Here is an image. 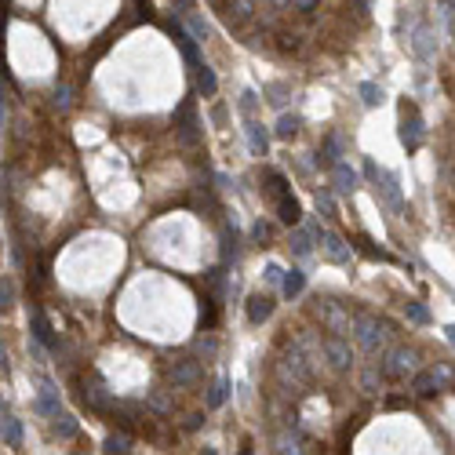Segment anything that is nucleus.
Instances as JSON below:
<instances>
[{"instance_id":"f257e3e1","label":"nucleus","mask_w":455,"mask_h":455,"mask_svg":"<svg viewBox=\"0 0 455 455\" xmlns=\"http://www.w3.org/2000/svg\"><path fill=\"white\" fill-rule=\"evenodd\" d=\"M364 175L375 182V193H379L393 211H405V197H401V190H397V178H393L390 171H382L375 161H364Z\"/></svg>"},{"instance_id":"f03ea898","label":"nucleus","mask_w":455,"mask_h":455,"mask_svg":"<svg viewBox=\"0 0 455 455\" xmlns=\"http://www.w3.org/2000/svg\"><path fill=\"white\" fill-rule=\"evenodd\" d=\"M353 336H357L360 350L379 353V350L386 346V339H390V328H386L382 321H375V317H357V324H353Z\"/></svg>"},{"instance_id":"7ed1b4c3","label":"nucleus","mask_w":455,"mask_h":455,"mask_svg":"<svg viewBox=\"0 0 455 455\" xmlns=\"http://www.w3.org/2000/svg\"><path fill=\"white\" fill-rule=\"evenodd\" d=\"M269 182H273V193H277V215H281V223L299 226V219H302V208H299V200L288 193V182H284L277 171H269Z\"/></svg>"},{"instance_id":"20e7f679","label":"nucleus","mask_w":455,"mask_h":455,"mask_svg":"<svg viewBox=\"0 0 455 455\" xmlns=\"http://www.w3.org/2000/svg\"><path fill=\"white\" fill-rule=\"evenodd\" d=\"M317 240H321V252H324V259L328 262H336V266H346L350 262V245H346V240L339 237V233H331V230H321L317 233Z\"/></svg>"},{"instance_id":"39448f33","label":"nucleus","mask_w":455,"mask_h":455,"mask_svg":"<svg viewBox=\"0 0 455 455\" xmlns=\"http://www.w3.org/2000/svg\"><path fill=\"white\" fill-rule=\"evenodd\" d=\"M321 350H324L328 364H331L336 372H350V364H353V350H350V343H343L339 336H328V339L321 343Z\"/></svg>"},{"instance_id":"423d86ee","label":"nucleus","mask_w":455,"mask_h":455,"mask_svg":"<svg viewBox=\"0 0 455 455\" xmlns=\"http://www.w3.org/2000/svg\"><path fill=\"white\" fill-rule=\"evenodd\" d=\"M401 142L408 149H419V142H422V120H419V109L412 102L401 106Z\"/></svg>"},{"instance_id":"0eeeda50","label":"nucleus","mask_w":455,"mask_h":455,"mask_svg":"<svg viewBox=\"0 0 455 455\" xmlns=\"http://www.w3.org/2000/svg\"><path fill=\"white\" fill-rule=\"evenodd\" d=\"M379 368H382L386 379H405V375L415 368V353H412V350H390Z\"/></svg>"},{"instance_id":"6e6552de","label":"nucleus","mask_w":455,"mask_h":455,"mask_svg":"<svg viewBox=\"0 0 455 455\" xmlns=\"http://www.w3.org/2000/svg\"><path fill=\"white\" fill-rule=\"evenodd\" d=\"M444 382H451V372H448V368H427V372H419V375L412 379V390H415V393H434V390H441Z\"/></svg>"},{"instance_id":"1a4fd4ad","label":"nucleus","mask_w":455,"mask_h":455,"mask_svg":"<svg viewBox=\"0 0 455 455\" xmlns=\"http://www.w3.org/2000/svg\"><path fill=\"white\" fill-rule=\"evenodd\" d=\"M331 182H336V193H353L357 190V171L346 161H336L331 164Z\"/></svg>"},{"instance_id":"9d476101","label":"nucleus","mask_w":455,"mask_h":455,"mask_svg":"<svg viewBox=\"0 0 455 455\" xmlns=\"http://www.w3.org/2000/svg\"><path fill=\"white\" fill-rule=\"evenodd\" d=\"M317 314L328 321V328L336 331V336H343V331H350V317L336 306V302H317Z\"/></svg>"},{"instance_id":"9b49d317","label":"nucleus","mask_w":455,"mask_h":455,"mask_svg":"<svg viewBox=\"0 0 455 455\" xmlns=\"http://www.w3.org/2000/svg\"><path fill=\"white\" fill-rule=\"evenodd\" d=\"M200 379V364L197 360H175L171 364V382L175 386H193Z\"/></svg>"},{"instance_id":"f8f14e48","label":"nucleus","mask_w":455,"mask_h":455,"mask_svg":"<svg viewBox=\"0 0 455 455\" xmlns=\"http://www.w3.org/2000/svg\"><path fill=\"white\" fill-rule=\"evenodd\" d=\"M171 37H175V44H178V51H182V58H186L190 66H197L200 63V51H197V41L186 33L182 26H171Z\"/></svg>"},{"instance_id":"ddd939ff","label":"nucleus","mask_w":455,"mask_h":455,"mask_svg":"<svg viewBox=\"0 0 455 455\" xmlns=\"http://www.w3.org/2000/svg\"><path fill=\"white\" fill-rule=\"evenodd\" d=\"M178 139L186 146H197V117H193V106L186 102L178 109Z\"/></svg>"},{"instance_id":"4468645a","label":"nucleus","mask_w":455,"mask_h":455,"mask_svg":"<svg viewBox=\"0 0 455 455\" xmlns=\"http://www.w3.org/2000/svg\"><path fill=\"white\" fill-rule=\"evenodd\" d=\"M245 132H248V146H252V154H255V157H266V149H269V135L262 132V124H259L255 117H248Z\"/></svg>"},{"instance_id":"2eb2a0df","label":"nucleus","mask_w":455,"mask_h":455,"mask_svg":"<svg viewBox=\"0 0 455 455\" xmlns=\"http://www.w3.org/2000/svg\"><path fill=\"white\" fill-rule=\"evenodd\" d=\"M269 314H273V299H269V295H252V299H248V321H252V324L269 321Z\"/></svg>"},{"instance_id":"dca6fc26","label":"nucleus","mask_w":455,"mask_h":455,"mask_svg":"<svg viewBox=\"0 0 455 455\" xmlns=\"http://www.w3.org/2000/svg\"><path fill=\"white\" fill-rule=\"evenodd\" d=\"M339 154H343V135L339 132H331L328 139H324V149L317 154V164H324V168H331L339 161Z\"/></svg>"},{"instance_id":"f3484780","label":"nucleus","mask_w":455,"mask_h":455,"mask_svg":"<svg viewBox=\"0 0 455 455\" xmlns=\"http://www.w3.org/2000/svg\"><path fill=\"white\" fill-rule=\"evenodd\" d=\"M193 73H197V91L204 99H211L219 91V80H215V73H211V66H204V63H197L193 66Z\"/></svg>"},{"instance_id":"a211bd4d","label":"nucleus","mask_w":455,"mask_h":455,"mask_svg":"<svg viewBox=\"0 0 455 455\" xmlns=\"http://www.w3.org/2000/svg\"><path fill=\"white\" fill-rule=\"evenodd\" d=\"M29 324H33V339H37L41 346H55V331H51V324H48V317H44L41 310H33Z\"/></svg>"},{"instance_id":"6ab92c4d","label":"nucleus","mask_w":455,"mask_h":455,"mask_svg":"<svg viewBox=\"0 0 455 455\" xmlns=\"http://www.w3.org/2000/svg\"><path fill=\"white\" fill-rule=\"evenodd\" d=\"M37 412H41V415H55V412H58V390H55L48 379H41V401H37Z\"/></svg>"},{"instance_id":"aec40b11","label":"nucleus","mask_w":455,"mask_h":455,"mask_svg":"<svg viewBox=\"0 0 455 455\" xmlns=\"http://www.w3.org/2000/svg\"><path fill=\"white\" fill-rule=\"evenodd\" d=\"M55 437H63V441H70V437H77V430H80V422L70 415V412H55Z\"/></svg>"},{"instance_id":"412c9836","label":"nucleus","mask_w":455,"mask_h":455,"mask_svg":"<svg viewBox=\"0 0 455 455\" xmlns=\"http://www.w3.org/2000/svg\"><path fill=\"white\" fill-rule=\"evenodd\" d=\"M302 288H306V277H302L299 269H288V273H281V295H284V299H295Z\"/></svg>"},{"instance_id":"4be33fe9","label":"nucleus","mask_w":455,"mask_h":455,"mask_svg":"<svg viewBox=\"0 0 455 455\" xmlns=\"http://www.w3.org/2000/svg\"><path fill=\"white\" fill-rule=\"evenodd\" d=\"M182 22H186V29H190V37L200 44V41H208V22L200 18V15H193V8H186L182 11Z\"/></svg>"},{"instance_id":"5701e85b","label":"nucleus","mask_w":455,"mask_h":455,"mask_svg":"<svg viewBox=\"0 0 455 455\" xmlns=\"http://www.w3.org/2000/svg\"><path fill=\"white\" fill-rule=\"evenodd\" d=\"M299 259H306L310 252H314V245H310V230H302V226H295L291 230V245H288Z\"/></svg>"},{"instance_id":"b1692460","label":"nucleus","mask_w":455,"mask_h":455,"mask_svg":"<svg viewBox=\"0 0 455 455\" xmlns=\"http://www.w3.org/2000/svg\"><path fill=\"white\" fill-rule=\"evenodd\" d=\"M0 441L4 444H22V422L18 419H0Z\"/></svg>"},{"instance_id":"393cba45","label":"nucleus","mask_w":455,"mask_h":455,"mask_svg":"<svg viewBox=\"0 0 455 455\" xmlns=\"http://www.w3.org/2000/svg\"><path fill=\"white\" fill-rule=\"evenodd\" d=\"M382 99H386V91H382L379 84H372V80L360 84V102H364V106H382Z\"/></svg>"},{"instance_id":"a878e982","label":"nucleus","mask_w":455,"mask_h":455,"mask_svg":"<svg viewBox=\"0 0 455 455\" xmlns=\"http://www.w3.org/2000/svg\"><path fill=\"white\" fill-rule=\"evenodd\" d=\"M226 397H230V382L226 379H215V386H211V393H208V408H223Z\"/></svg>"},{"instance_id":"bb28decb","label":"nucleus","mask_w":455,"mask_h":455,"mask_svg":"<svg viewBox=\"0 0 455 455\" xmlns=\"http://www.w3.org/2000/svg\"><path fill=\"white\" fill-rule=\"evenodd\" d=\"M102 451H109V455H128V451H132V441H128L124 434H113V437L102 441Z\"/></svg>"},{"instance_id":"cd10ccee","label":"nucleus","mask_w":455,"mask_h":455,"mask_svg":"<svg viewBox=\"0 0 455 455\" xmlns=\"http://www.w3.org/2000/svg\"><path fill=\"white\" fill-rule=\"evenodd\" d=\"M412 44H415V55H419V58H430V55H434V48H430V29H427V26L415 29V41H412Z\"/></svg>"},{"instance_id":"c85d7f7f","label":"nucleus","mask_w":455,"mask_h":455,"mask_svg":"<svg viewBox=\"0 0 455 455\" xmlns=\"http://www.w3.org/2000/svg\"><path fill=\"white\" fill-rule=\"evenodd\" d=\"M299 124H302V117H295V113H284V117L277 120V139H291V135L299 132Z\"/></svg>"},{"instance_id":"c756f323","label":"nucleus","mask_w":455,"mask_h":455,"mask_svg":"<svg viewBox=\"0 0 455 455\" xmlns=\"http://www.w3.org/2000/svg\"><path fill=\"white\" fill-rule=\"evenodd\" d=\"M11 302H15V281L0 277V310H11Z\"/></svg>"},{"instance_id":"7c9ffc66","label":"nucleus","mask_w":455,"mask_h":455,"mask_svg":"<svg viewBox=\"0 0 455 455\" xmlns=\"http://www.w3.org/2000/svg\"><path fill=\"white\" fill-rule=\"evenodd\" d=\"M408 321H415V324H427V321H430V310L422 306V302H408Z\"/></svg>"},{"instance_id":"2f4dec72","label":"nucleus","mask_w":455,"mask_h":455,"mask_svg":"<svg viewBox=\"0 0 455 455\" xmlns=\"http://www.w3.org/2000/svg\"><path fill=\"white\" fill-rule=\"evenodd\" d=\"M255 106H259V95H255V91H245V95H240V113L255 117Z\"/></svg>"},{"instance_id":"473e14b6","label":"nucleus","mask_w":455,"mask_h":455,"mask_svg":"<svg viewBox=\"0 0 455 455\" xmlns=\"http://www.w3.org/2000/svg\"><path fill=\"white\" fill-rule=\"evenodd\" d=\"M317 208L324 211V215H336V200H331V193H317Z\"/></svg>"},{"instance_id":"72a5a7b5","label":"nucleus","mask_w":455,"mask_h":455,"mask_svg":"<svg viewBox=\"0 0 455 455\" xmlns=\"http://www.w3.org/2000/svg\"><path fill=\"white\" fill-rule=\"evenodd\" d=\"M55 102H58V109H70V102H73L70 99V87H58L55 91Z\"/></svg>"},{"instance_id":"f704fd0d","label":"nucleus","mask_w":455,"mask_h":455,"mask_svg":"<svg viewBox=\"0 0 455 455\" xmlns=\"http://www.w3.org/2000/svg\"><path fill=\"white\" fill-rule=\"evenodd\" d=\"M149 405H154L157 412H168V408H171V401L164 397V393H154V397H149Z\"/></svg>"},{"instance_id":"c9c22d12","label":"nucleus","mask_w":455,"mask_h":455,"mask_svg":"<svg viewBox=\"0 0 455 455\" xmlns=\"http://www.w3.org/2000/svg\"><path fill=\"white\" fill-rule=\"evenodd\" d=\"M291 4H295L299 11H314V8L321 4V0H291Z\"/></svg>"},{"instance_id":"e433bc0d","label":"nucleus","mask_w":455,"mask_h":455,"mask_svg":"<svg viewBox=\"0 0 455 455\" xmlns=\"http://www.w3.org/2000/svg\"><path fill=\"white\" fill-rule=\"evenodd\" d=\"M252 233H255V240H266V237H269V226H266V223H255Z\"/></svg>"},{"instance_id":"4c0bfd02","label":"nucleus","mask_w":455,"mask_h":455,"mask_svg":"<svg viewBox=\"0 0 455 455\" xmlns=\"http://www.w3.org/2000/svg\"><path fill=\"white\" fill-rule=\"evenodd\" d=\"M266 281H281V266L269 262V266H266Z\"/></svg>"},{"instance_id":"58836bf2","label":"nucleus","mask_w":455,"mask_h":455,"mask_svg":"<svg viewBox=\"0 0 455 455\" xmlns=\"http://www.w3.org/2000/svg\"><path fill=\"white\" fill-rule=\"evenodd\" d=\"M200 422H204V415H190V422H186V430H197Z\"/></svg>"},{"instance_id":"ea45409f","label":"nucleus","mask_w":455,"mask_h":455,"mask_svg":"<svg viewBox=\"0 0 455 455\" xmlns=\"http://www.w3.org/2000/svg\"><path fill=\"white\" fill-rule=\"evenodd\" d=\"M444 336H448V343L455 346V324H448V328H444Z\"/></svg>"},{"instance_id":"a19ab883","label":"nucleus","mask_w":455,"mask_h":455,"mask_svg":"<svg viewBox=\"0 0 455 455\" xmlns=\"http://www.w3.org/2000/svg\"><path fill=\"white\" fill-rule=\"evenodd\" d=\"M178 4H182V11H186V8H193V0H178Z\"/></svg>"},{"instance_id":"79ce46f5","label":"nucleus","mask_w":455,"mask_h":455,"mask_svg":"<svg viewBox=\"0 0 455 455\" xmlns=\"http://www.w3.org/2000/svg\"><path fill=\"white\" fill-rule=\"evenodd\" d=\"M277 4H288V0H277Z\"/></svg>"}]
</instances>
